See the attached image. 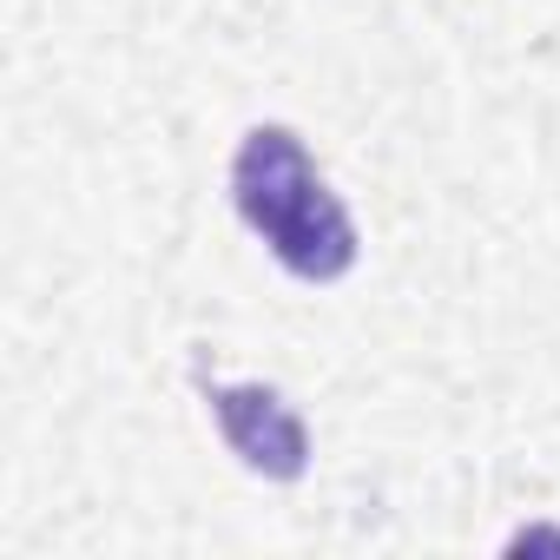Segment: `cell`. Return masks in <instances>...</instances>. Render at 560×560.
<instances>
[{
  "label": "cell",
  "mask_w": 560,
  "mask_h": 560,
  "mask_svg": "<svg viewBox=\"0 0 560 560\" xmlns=\"http://www.w3.org/2000/svg\"><path fill=\"white\" fill-rule=\"evenodd\" d=\"M231 198H237V218L270 244V257L304 284H337L357 264V224L337 205V191L317 178L291 126L244 132L231 159Z\"/></svg>",
  "instance_id": "6da1fadb"
},
{
  "label": "cell",
  "mask_w": 560,
  "mask_h": 560,
  "mask_svg": "<svg viewBox=\"0 0 560 560\" xmlns=\"http://www.w3.org/2000/svg\"><path fill=\"white\" fill-rule=\"evenodd\" d=\"M205 402H211V416H218L231 455H237L250 475H264V481H298V475L311 468V435H304V422L284 409V396H277V389H257V383H211Z\"/></svg>",
  "instance_id": "7a4b0ae2"
},
{
  "label": "cell",
  "mask_w": 560,
  "mask_h": 560,
  "mask_svg": "<svg viewBox=\"0 0 560 560\" xmlns=\"http://www.w3.org/2000/svg\"><path fill=\"white\" fill-rule=\"evenodd\" d=\"M540 547L560 553V527H521V534L508 540V553H540Z\"/></svg>",
  "instance_id": "3957f363"
}]
</instances>
